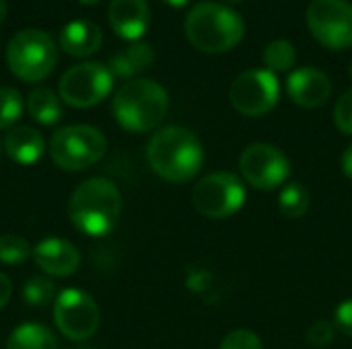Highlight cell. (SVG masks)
Wrapping results in <instances>:
<instances>
[{
    "instance_id": "1",
    "label": "cell",
    "mask_w": 352,
    "mask_h": 349,
    "mask_svg": "<svg viewBox=\"0 0 352 349\" xmlns=\"http://www.w3.org/2000/svg\"><path fill=\"white\" fill-rule=\"evenodd\" d=\"M146 160L161 179L169 183H188L204 165V148L190 130L169 125L148 140Z\"/></svg>"
},
{
    "instance_id": "2",
    "label": "cell",
    "mask_w": 352,
    "mask_h": 349,
    "mask_svg": "<svg viewBox=\"0 0 352 349\" xmlns=\"http://www.w3.org/2000/svg\"><path fill=\"white\" fill-rule=\"evenodd\" d=\"M122 212V193L118 185L103 177H93L80 183L68 202V218L76 230L87 237L107 234Z\"/></svg>"
},
{
    "instance_id": "3",
    "label": "cell",
    "mask_w": 352,
    "mask_h": 349,
    "mask_svg": "<svg viewBox=\"0 0 352 349\" xmlns=\"http://www.w3.org/2000/svg\"><path fill=\"white\" fill-rule=\"evenodd\" d=\"M188 41L204 53H223L233 49L245 33L239 12L219 2L196 4L184 23Z\"/></svg>"
},
{
    "instance_id": "4",
    "label": "cell",
    "mask_w": 352,
    "mask_h": 349,
    "mask_svg": "<svg viewBox=\"0 0 352 349\" xmlns=\"http://www.w3.org/2000/svg\"><path fill=\"white\" fill-rule=\"evenodd\" d=\"M169 99L165 88L151 78H132L113 95L111 111L116 121L134 134L155 130L167 115Z\"/></svg>"
},
{
    "instance_id": "5",
    "label": "cell",
    "mask_w": 352,
    "mask_h": 349,
    "mask_svg": "<svg viewBox=\"0 0 352 349\" xmlns=\"http://www.w3.org/2000/svg\"><path fill=\"white\" fill-rule=\"evenodd\" d=\"M6 64L23 82H41L58 64V47L41 29H23L6 45Z\"/></svg>"
},
{
    "instance_id": "6",
    "label": "cell",
    "mask_w": 352,
    "mask_h": 349,
    "mask_svg": "<svg viewBox=\"0 0 352 349\" xmlns=\"http://www.w3.org/2000/svg\"><path fill=\"white\" fill-rule=\"evenodd\" d=\"M107 150V140L93 125H66L54 132L50 156L64 171H85L99 163Z\"/></svg>"
},
{
    "instance_id": "7",
    "label": "cell",
    "mask_w": 352,
    "mask_h": 349,
    "mask_svg": "<svg viewBox=\"0 0 352 349\" xmlns=\"http://www.w3.org/2000/svg\"><path fill=\"white\" fill-rule=\"evenodd\" d=\"M113 86V74L105 64L99 62H82L68 68L60 82L58 95L60 99L76 109H89L101 103Z\"/></svg>"
},
{
    "instance_id": "8",
    "label": "cell",
    "mask_w": 352,
    "mask_h": 349,
    "mask_svg": "<svg viewBox=\"0 0 352 349\" xmlns=\"http://www.w3.org/2000/svg\"><path fill=\"white\" fill-rule=\"evenodd\" d=\"M194 208L212 220L229 218L237 214L245 204V187L233 173L221 171L200 179L192 193Z\"/></svg>"
},
{
    "instance_id": "9",
    "label": "cell",
    "mask_w": 352,
    "mask_h": 349,
    "mask_svg": "<svg viewBox=\"0 0 352 349\" xmlns=\"http://www.w3.org/2000/svg\"><path fill=\"white\" fill-rule=\"evenodd\" d=\"M280 99V84L276 74L266 68H254L241 72L231 88L229 101L235 111L245 117H260L270 113Z\"/></svg>"
},
{
    "instance_id": "10",
    "label": "cell",
    "mask_w": 352,
    "mask_h": 349,
    "mask_svg": "<svg viewBox=\"0 0 352 349\" xmlns=\"http://www.w3.org/2000/svg\"><path fill=\"white\" fill-rule=\"evenodd\" d=\"M307 27L324 47L349 49L352 47V4L346 0H311Z\"/></svg>"
},
{
    "instance_id": "11",
    "label": "cell",
    "mask_w": 352,
    "mask_h": 349,
    "mask_svg": "<svg viewBox=\"0 0 352 349\" xmlns=\"http://www.w3.org/2000/svg\"><path fill=\"white\" fill-rule=\"evenodd\" d=\"M54 321L68 339L85 341L99 329V306L85 290L66 288L54 300Z\"/></svg>"
},
{
    "instance_id": "12",
    "label": "cell",
    "mask_w": 352,
    "mask_h": 349,
    "mask_svg": "<svg viewBox=\"0 0 352 349\" xmlns=\"http://www.w3.org/2000/svg\"><path fill=\"white\" fill-rule=\"evenodd\" d=\"M239 169L243 179L262 191L280 187L291 175V160L287 154L272 144H250L239 158Z\"/></svg>"
},
{
    "instance_id": "13",
    "label": "cell",
    "mask_w": 352,
    "mask_h": 349,
    "mask_svg": "<svg viewBox=\"0 0 352 349\" xmlns=\"http://www.w3.org/2000/svg\"><path fill=\"white\" fill-rule=\"evenodd\" d=\"M287 93L291 101L303 109H316L322 107L330 95H332V80L324 70L318 68H299L289 74L287 80Z\"/></svg>"
},
{
    "instance_id": "14",
    "label": "cell",
    "mask_w": 352,
    "mask_h": 349,
    "mask_svg": "<svg viewBox=\"0 0 352 349\" xmlns=\"http://www.w3.org/2000/svg\"><path fill=\"white\" fill-rule=\"evenodd\" d=\"M33 261L47 276L66 278L78 269L80 253L70 241L50 237V239H43L41 243H37L33 247Z\"/></svg>"
},
{
    "instance_id": "15",
    "label": "cell",
    "mask_w": 352,
    "mask_h": 349,
    "mask_svg": "<svg viewBox=\"0 0 352 349\" xmlns=\"http://www.w3.org/2000/svg\"><path fill=\"white\" fill-rule=\"evenodd\" d=\"M107 19L122 39L138 41L148 27L151 12L146 0H111Z\"/></svg>"
},
{
    "instance_id": "16",
    "label": "cell",
    "mask_w": 352,
    "mask_h": 349,
    "mask_svg": "<svg viewBox=\"0 0 352 349\" xmlns=\"http://www.w3.org/2000/svg\"><path fill=\"white\" fill-rule=\"evenodd\" d=\"M103 41V33L101 29L85 19H76L70 21L68 25H64V29L60 31V47L74 58H89L93 56Z\"/></svg>"
},
{
    "instance_id": "17",
    "label": "cell",
    "mask_w": 352,
    "mask_h": 349,
    "mask_svg": "<svg viewBox=\"0 0 352 349\" xmlns=\"http://www.w3.org/2000/svg\"><path fill=\"white\" fill-rule=\"evenodd\" d=\"M4 150L10 160L19 165H35L45 152V140L39 130L31 125H16L4 138Z\"/></svg>"
},
{
    "instance_id": "18",
    "label": "cell",
    "mask_w": 352,
    "mask_h": 349,
    "mask_svg": "<svg viewBox=\"0 0 352 349\" xmlns=\"http://www.w3.org/2000/svg\"><path fill=\"white\" fill-rule=\"evenodd\" d=\"M155 62V49L146 41H132L124 51L111 56L107 68L111 70L113 78H126L132 80L136 74L151 68Z\"/></svg>"
},
{
    "instance_id": "19",
    "label": "cell",
    "mask_w": 352,
    "mask_h": 349,
    "mask_svg": "<svg viewBox=\"0 0 352 349\" xmlns=\"http://www.w3.org/2000/svg\"><path fill=\"white\" fill-rule=\"evenodd\" d=\"M60 95H56L47 86H37L27 97V111L31 117L41 125H54L62 117V103Z\"/></svg>"
},
{
    "instance_id": "20",
    "label": "cell",
    "mask_w": 352,
    "mask_h": 349,
    "mask_svg": "<svg viewBox=\"0 0 352 349\" xmlns=\"http://www.w3.org/2000/svg\"><path fill=\"white\" fill-rule=\"evenodd\" d=\"M6 349H58V339L47 327L39 323H25L10 333Z\"/></svg>"
},
{
    "instance_id": "21",
    "label": "cell",
    "mask_w": 352,
    "mask_h": 349,
    "mask_svg": "<svg viewBox=\"0 0 352 349\" xmlns=\"http://www.w3.org/2000/svg\"><path fill=\"white\" fill-rule=\"evenodd\" d=\"M311 204V195L307 191V187L303 183L291 181L280 189V197H278V210L283 216L287 218H303L309 210Z\"/></svg>"
},
{
    "instance_id": "22",
    "label": "cell",
    "mask_w": 352,
    "mask_h": 349,
    "mask_svg": "<svg viewBox=\"0 0 352 349\" xmlns=\"http://www.w3.org/2000/svg\"><path fill=\"white\" fill-rule=\"evenodd\" d=\"M264 64L272 74L291 72L297 64V49L289 39H274L264 47Z\"/></svg>"
},
{
    "instance_id": "23",
    "label": "cell",
    "mask_w": 352,
    "mask_h": 349,
    "mask_svg": "<svg viewBox=\"0 0 352 349\" xmlns=\"http://www.w3.org/2000/svg\"><path fill=\"white\" fill-rule=\"evenodd\" d=\"M33 255L31 245L12 232L0 234V263L4 265H21Z\"/></svg>"
},
{
    "instance_id": "24",
    "label": "cell",
    "mask_w": 352,
    "mask_h": 349,
    "mask_svg": "<svg viewBox=\"0 0 352 349\" xmlns=\"http://www.w3.org/2000/svg\"><path fill=\"white\" fill-rule=\"evenodd\" d=\"M23 115V97L16 88L0 86V130H12Z\"/></svg>"
},
{
    "instance_id": "25",
    "label": "cell",
    "mask_w": 352,
    "mask_h": 349,
    "mask_svg": "<svg viewBox=\"0 0 352 349\" xmlns=\"http://www.w3.org/2000/svg\"><path fill=\"white\" fill-rule=\"evenodd\" d=\"M56 288L54 282L41 276H33L23 284V300L29 306H45L54 300Z\"/></svg>"
},
{
    "instance_id": "26",
    "label": "cell",
    "mask_w": 352,
    "mask_h": 349,
    "mask_svg": "<svg viewBox=\"0 0 352 349\" xmlns=\"http://www.w3.org/2000/svg\"><path fill=\"white\" fill-rule=\"evenodd\" d=\"M219 349H264V346H262L260 337L254 331H250V329H235V331H231L223 339V344H221Z\"/></svg>"
},
{
    "instance_id": "27",
    "label": "cell",
    "mask_w": 352,
    "mask_h": 349,
    "mask_svg": "<svg viewBox=\"0 0 352 349\" xmlns=\"http://www.w3.org/2000/svg\"><path fill=\"white\" fill-rule=\"evenodd\" d=\"M336 325L330 321H318L307 329V344L314 348H328L336 337Z\"/></svg>"
},
{
    "instance_id": "28",
    "label": "cell",
    "mask_w": 352,
    "mask_h": 349,
    "mask_svg": "<svg viewBox=\"0 0 352 349\" xmlns=\"http://www.w3.org/2000/svg\"><path fill=\"white\" fill-rule=\"evenodd\" d=\"M334 123L342 134L352 136V88L338 99L334 107Z\"/></svg>"
},
{
    "instance_id": "29",
    "label": "cell",
    "mask_w": 352,
    "mask_h": 349,
    "mask_svg": "<svg viewBox=\"0 0 352 349\" xmlns=\"http://www.w3.org/2000/svg\"><path fill=\"white\" fill-rule=\"evenodd\" d=\"M334 325L340 333L352 337V298L338 304V309L334 311Z\"/></svg>"
},
{
    "instance_id": "30",
    "label": "cell",
    "mask_w": 352,
    "mask_h": 349,
    "mask_svg": "<svg viewBox=\"0 0 352 349\" xmlns=\"http://www.w3.org/2000/svg\"><path fill=\"white\" fill-rule=\"evenodd\" d=\"M10 294H12V284H10V280L0 272V311L8 304Z\"/></svg>"
},
{
    "instance_id": "31",
    "label": "cell",
    "mask_w": 352,
    "mask_h": 349,
    "mask_svg": "<svg viewBox=\"0 0 352 349\" xmlns=\"http://www.w3.org/2000/svg\"><path fill=\"white\" fill-rule=\"evenodd\" d=\"M342 171H344V175L352 179V144L344 150V154H342Z\"/></svg>"
},
{
    "instance_id": "32",
    "label": "cell",
    "mask_w": 352,
    "mask_h": 349,
    "mask_svg": "<svg viewBox=\"0 0 352 349\" xmlns=\"http://www.w3.org/2000/svg\"><path fill=\"white\" fill-rule=\"evenodd\" d=\"M6 14H8V4H6V0H0V25L4 23Z\"/></svg>"
},
{
    "instance_id": "33",
    "label": "cell",
    "mask_w": 352,
    "mask_h": 349,
    "mask_svg": "<svg viewBox=\"0 0 352 349\" xmlns=\"http://www.w3.org/2000/svg\"><path fill=\"white\" fill-rule=\"evenodd\" d=\"M165 4H169V6H175V8H182V6H186L190 0H163Z\"/></svg>"
},
{
    "instance_id": "34",
    "label": "cell",
    "mask_w": 352,
    "mask_h": 349,
    "mask_svg": "<svg viewBox=\"0 0 352 349\" xmlns=\"http://www.w3.org/2000/svg\"><path fill=\"white\" fill-rule=\"evenodd\" d=\"M78 2H82V4H89V6H91V4H97L99 0H78Z\"/></svg>"
},
{
    "instance_id": "35",
    "label": "cell",
    "mask_w": 352,
    "mask_h": 349,
    "mask_svg": "<svg viewBox=\"0 0 352 349\" xmlns=\"http://www.w3.org/2000/svg\"><path fill=\"white\" fill-rule=\"evenodd\" d=\"M349 74H351V80H352V64H351V68H349Z\"/></svg>"
},
{
    "instance_id": "36",
    "label": "cell",
    "mask_w": 352,
    "mask_h": 349,
    "mask_svg": "<svg viewBox=\"0 0 352 349\" xmlns=\"http://www.w3.org/2000/svg\"><path fill=\"white\" fill-rule=\"evenodd\" d=\"M225 2H241V0H225Z\"/></svg>"
},
{
    "instance_id": "37",
    "label": "cell",
    "mask_w": 352,
    "mask_h": 349,
    "mask_svg": "<svg viewBox=\"0 0 352 349\" xmlns=\"http://www.w3.org/2000/svg\"><path fill=\"white\" fill-rule=\"evenodd\" d=\"M78 349H91V348H78Z\"/></svg>"
}]
</instances>
